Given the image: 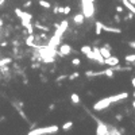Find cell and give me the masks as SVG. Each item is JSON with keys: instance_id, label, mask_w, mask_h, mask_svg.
I'll return each instance as SVG.
<instances>
[{"instance_id": "7c38bea8", "label": "cell", "mask_w": 135, "mask_h": 135, "mask_svg": "<svg viewBox=\"0 0 135 135\" xmlns=\"http://www.w3.org/2000/svg\"><path fill=\"white\" fill-rule=\"evenodd\" d=\"M103 33V22H96L95 23V34L100 35Z\"/></svg>"}, {"instance_id": "9a60e30c", "label": "cell", "mask_w": 135, "mask_h": 135, "mask_svg": "<svg viewBox=\"0 0 135 135\" xmlns=\"http://www.w3.org/2000/svg\"><path fill=\"white\" fill-rule=\"evenodd\" d=\"M70 100H72L73 104H80V96L77 93H72L70 95Z\"/></svg>"}, {"instance_id": "8fae6325", "label": "cell", "mask_w": 135, "mask_h": 135, "mask_svg": "<svg viewBox=\"0 0 135 135\" xmlns=\"http://www.w3.org/2000/svg\"><path fill=\"white\" fill-rule=\"evenodd\" d=\"M122 3H123V5L126 7L127 10H128V11H131V12L135 15V5H134V4H131V3L128 2V0H122Z\"/></svg>"}, {"instance_id": "cb8c5ba5", "label": "cell", "mask_w": 135, "mask_h": 135, "mask_svg": "<svg viewBox=\"0 0 135 135\" xmlns=\"http://www.w3.org/2000/svg\"><path fill=\"white\" fill-rule=\"evenodd\" d=\"M116 12L118 14H122V12H124V7H122V5H116Z\"/></svg>"}, {"instance_id": "4fadbf2b", "label": "cell", "mask_w": 135, "mask_h": 135, "mask_svg": "<svg viewBox=\"0 0 135 135\" xmlns=\"http://www.w3.org/2000/svg\"><path fill=\"white\" fill-rule=\"evenodd\" d=\"M114 74H115V70L112 69V66H108V68L104 70V76H107L108 78H114V77H115Z\"/></svg>"}, {"instance_id": "836d02e7", "label": "cell", "mask_w": 135, "mask_h": 135, "mask_svg": "<svg viewBox=\"0 0 135 135\" xmlns=\"http://www.w3.org/2000/svg\"><path fill=\"white\" fill-rule=\"evenodd\" d=\"M54 108H55V105H54V104H50V105H49V109H50V111H53Z\"/></svg>"}, {"instance_id": "1f68e13d", "label": "cell", "mask_w": 135, "mask_h": 135, "mask_svg": "<svg viewBox=\"0 0 135 135\" xmlns=\"http://www.w3.org/2000/svg\"><path fill=\"white\" fill-rule=\"evenodd\" d=\"M63 78H66V76H60V77L57 78V81H61V80H63Z\"/></svg>"}, {"instance_id": "d4e9b609", "label": "cell", "mask_w": 135, "mask_h": 135, "mask_svg": "<svg viewBox=\"0 0 135 135\" xmlns=\"http://www.w3.org/2000/svg\"><path fill=\"white\" fill-rule=\"evenodd\" d=\"M134 16H135V15H134V14H132L131 11H130V12H128V14H127L126 16H124V20H128V19H132Z\"/></svg>"}, {"instance_id": "7a4b0ae2", "label": "cell", "mask_w": 135, "mask_h": 135, "mask_svg": "<svg viewBox=\"0 0 135 135\" xmlns=\"http://www.w3.org/2000/svg\"><path fill=\"white\" fill-rule=\"evenodd\" d=\"M14 11H15V15L20 18V20H22V26L26 28V27L30 25V23H31V19H33V15L28 14V12H26V11H22L20 8H15Z\"/></svg>"}, {"instance_id": "52a82bcc", "label": "cell", "mask_w": 135, "mask_h": 135, "mask_svg": "<svg viewBox=\"0 0 135 135\" xmlns=\"http://www.w3.org/2000/svg\"><path fill=\"white\" fill-rule=\"evenodd\" d=\"M60 51L66 57V55H69L70 53L73 51V49H72V46H70V45H68V43H62V45L60 46Z\"/></svg>"}, {"instance_id": "30bf717a", "label": "cell", "mask_w": 135, "mask_h": 135, "mask_svg": "<svg viewBox=\"0 0 135 135\" xmlns=\"http://www.w3.org/2000/svg\"><path fill=\"white\" fill-rule=\"evenodd\" d=\"M99 50H100V54L103 55V57H104V60H105V58H108L109 55H112V54H111V50H109V49H107V47H104V46L99 47Z\"/></svg>"}, {"instance_id": "ac0fdd59", "label": "cell", "mask_w": 135, "mask_h": 135, "mask_svg": "<svg viewBox=\"0 0 135 135\" xmlns=\"http://www.w3.org/2000/svg\"><path fill=\"white\" fill-rule=\"evenodd\" d=\"M126 62H130V63H134L135 62V54H127L124 57Z\"/></svg>"}, {"instance_id": "ab89813d", "label": "cell", "mask_w": 135, "mask_h": 135, "mask_svg": "<svg viewBox=\"0 0 135 135\" xmlns=\"http://www.w3.org/2000/svg\"><path fill=\"white\" fill-rule=\"evenodd\" d=\"M132 97H135V91H134V93H132Z\"/></svg>"}, {"instance_id": "f546056e", "label": "cell", "mask_w": 135, "mask_h": 135, "mask_svg": "<svg viewBox=\"0 0 135 135\" xmlns=\"http://www.w3.org/2000/svg\"><path fill=\"white\" fill-rule=\"evenodd\" d=\"M31 3H33V0H28V2H26V3H25V7H30V5H31Z\"/></svg>"}, {"instance_id": "7402d4cb", "label": "cell", "mask_w": 135, "mask_h": 135, "mask_svg": "<svg viewBox=\"0 0 135 135\" xmlns=\"http://www.w3.org/2000/svg\"><path fill=\"white\" fill-rule=\"evenodd\" d=\"M72 65H73V66H80V65H81L80 58H73V60H72Z\"/></svg>"}, {"instance_id": "8d00e7d4", "label": "cell", "mask_w": 135, "mask_h": 135, "mask_svg": "<svg viewBox=\"0 0 135 135\" xmlns=\"http://www.w3.org/2000/svg\"><path fill=\"white\" fill-rule=\"evenodd\" d=\"M128 2H130L131 4H134V5H135V0H128Z\"/></svg>"}, {"instance_id": "484cf974", "label": "cell", "mask_w": 135, "mask_h": 135, "mask_svg": "<svg viewBox=\"0 0 135 135\" xmlns=\"http://www.w3.org/2000/svg\"><path fill=\"white\" fill-rule=\"evenodd\" d=\"M115 119H116L118 122H122V120H123V115H120V114H118V115L115 116Z\"/></svg>"}, {"instance_id": "ffe728a7", "label": "cell", "mask_w": 135, "mask_h": 135, "mask_svg": "<svg viewBox=\"0 0 135 135\" xmlns=\"http://www.w3.org/2000/svg\"><path fill=\"white\" fill-rule=\"evenodd\" d=\"M8 63H11V58H3V60H0V66H5V65H8Z\"/></svg>"}, {"instance_id": "f35d334b", "label": "cell", "mask_w": 135, "mask_h": 135, "mask_svg": "<svg viewBox=\"0 0 135 135\" xmlns=\"http://www.w3.org/2000/svg\"><path fill=\"white\" fill-rule=\"evenodd\" d=\"M132 107H134V108H135V100H134V101H132Z\"/></svg>"}, {"instance_id": "d6a6232c", "label": "cell", "mask_w": 135, "mask_h": 135, "mask_svg": "<svg viewBox=\"0 0 135 135\" xmlns=\"http://www.w3.org/2000/svg\"><path fill=\"white\" fill-rule=\"evenodd\" d=\"M31 68H33V69H37V68H39V63H34V65H31Z\"/></svg>"}, {"instance_id": "83f0119b", "label": "cell", "mask_w": 135, "mask_h": 135, "mask_svg": "<svg viewBox=\"0 0 135 135\" xmlns=\"http://www.w3.org/2000/svg\"><path fill=\"white\" fill-rule=\"evenodd\" d=\"M114 20H115V23H119V22H122V19H120V16H119V15H115Z\"/></svg>"}, {"instance_id": "8992f818", "label": "cell", "mask_w": 135, "mask_h": 135, "mask_svg": "<svg viewBox=\"0 0 135 135\" xmlns=\"http://www.w3.org/2000/svg\"><path fill=\"white\" fill-rule=\"evenodd\" d=\"M118 63H119V58L115 57V55H109L108 58L104 60V65H107V66H115Z\"/></svg>"}, {"instance_id": "d6986e66", "label": "cell", "mask_w": 135, "mask_h": 135, "mask_svg": "<svg viewBox=\"0 0 135 135\" xmlns=\"http://www.w3.org/2000/svg\"><path fill=\"white\" fill-rule=\"evenodd\" d=\"M35 27L39 28V30H42V31H45V33H49V31H50L49 27H47V26H42L41 23H35Z\"/></svg>"}, {"instance_id": "603a6c76", "label": "cell", "mask_w": 135, "mask_h": 135, "mask_svg": "<svg viewBox=\"0 0 135 135\" xmlns=\"http://www.w3.org/2000/svg\"><path fill=\"white\" fill-rule=\"evenodd\" d=\"M27 30V34H34V27H33V23H30V25L26 27Z\"/></svg>"}, {"instance_id": "ba28073f", "label": "cell", "mask_w": 135, "mask_h": 135, "mask_svg": "<svg viewBox=\"0 0 135 135\" xmlns=\"http://www.w3.org/2000/svg\"><path fill=\"white\" fill-rule=\"evenodd\" d=\"M103 31H105V33H112V34H120L122 30L118 28V27H112V26H107L103 23Z\"/></svg>"}, {"instance_id": "2e32d148", "label": "cell", "mask_w": 135, "mask_h": 135, "mask_svg": "<svg viewBox=\"0 0 135 135\" xmlns=\"http://www.w3.org/2000/svg\"><path fill=\"white\" fill-rule=\"evenodd\" d=\"M72 8L69 5H65V7H60V14H63V15H69Z\"/></svg>"}, {"instance_id": "277c9868", "label": "cell", "mask_w": 135, "mask_h": 135, "mask_svg": "<svg viewBox=\"0 0 135 135\" xmlns=\"http://www.w3.org/2000/svg\"><path fill=\"white\" fill-rule=\"evenodd\" d=\"M81 53H84L85 54V57L88 58V60H91V61H96V57H95V53H93V50H92V46H83L81 47Z\"/></svg>"}, {"instance_id": "f1b7e54d", "label": "cell", "mask_w": 135, "mask_h": 135, "mask_svg": "<svg viewBox=\"0 0 135 135\" xmlns=\"http://www.w3.org/2000/svg\"><path fill=\"white\" fill-rule=\"evenodd\" d=\"M128 46L131 47V49H135V41H131V42H128Z\"/></svg>"}, {"instance_id": "d590c367", "label": "cell", "mask_w": 135, "mask_h": 135, "mask_svg": "<svg viewBox=\"0 0 135 135\" xmlns=\"http://www.w3.org/2000/svg\"><path fill=\"white\" fill-rule=\"evenodd\" d=\"M5 120V116H0V122H4Z\"/></svg>"}, {"instance_id": "44dd1931", "label": "cell", "mask_w": 135, "mask_h": 135, "mask_svg": "<svg viewBox=\"0 0 135 135\" xmlns=\"http://www.w3.org/2000/svg\"><path fill=\"white\" fill-rule=\"evenodd\" d=\"M78 77H80V73H78V72H74V73H72V74H70L68 78H69L70 81H73V80H76V78H78Z\"/></svg>"}, {"instance_id": "4316f807", "label": "cell", "mask_w": 135, "mask_h": 135, "mask_svg": "<svg viewBox=\"0 0 135 135\" xmlns=\"http://www.w3.org/2000/svg\"><path fill=\"white\" fill-rule=\"evenodd\" d=\"M53 12H54V15L60 14V7H58V5H57V7H54V8H53Z\"/></svg>"}, {"instance_id": "9c48e42d", "label": "cell", "mask_w": 135, "mask_h": 135, "mask_svg": "<svg viewBox=\"0 0 135 135\" xmlns=\"http://www.w3.org/2000/svg\"><path fill=\"white\" fill-rule=\"evenodd\" d=\"M84 20H85V15L84 14H76L73 16V22H74V25H77V26H81L84 23Z\"/></svg>"}, {"instance_id": "3957f363", "label": "cell", "mask_w": 135, "mask_h": 135, "mask_svg": "<svg viewBox=\"0 0 135 135\" xmlns=\"http://www.w3.org/2000/svg\"><path fill=\"white\" fill-rule=\"evenodd\" d=\"M111 104H112V103H111V99L109 97H104V99L99 100L97 103H95V104H93V109L95 111H103V109L108 108Z\"/></svg>"}, {"instance_id": "5b68a950", "label": "cell", "mask_w": 135, "mask_h": 135, "mask_svg": "<svg viewBox=\"0 0 135 135\" xmlns=\"http://www.w3.org/2000/svg\"><path fill=\"white\" fill-rule=\"evenodd\" d=\"M96 134L97 135H109V130L108 126L103 122H97V127H96Z\"/></svg>"}, {"instance_id": "e575fe53", "label": "cell", "mask_w": 135, "mask_h": 135, "mask_svg": "<svg viewBox=\"0 0 135 135\" xmlns=\"http://www.w3.org/2000/svg\"><path fill=\"white\" fill-rule=\"evenodd\" d=\"M104 47H107V49H109V50L112 49V47H111V45H108V43H105V45H104Z\"/></svg>"}, {"instance_id": "74e56055", "label": "cell", "mask_w": 135, "mask_h": 135, "mask_svg": "<svg viewBox=\"0 0 135 135\" xmlns=\"http://www.w3.org/2000/svg\"><path fill=\"white\" fill-rule=\"evenodd\" d=\"M2 4H4V0H0V5H2Z\"/></svg>"}, {"instance_id": "5bb4252c", "label": "cell", "mask_w": 135, "mask_h": 135, "mask_svg": "<svg viewBox=\"0 0 135 135\" xmlns=\"http://www.w3.org/2000/svg\"><path fill=\"white\" fill-rule=\"evenodd\" d=\"M38 4L41 5V7H43V8H46V10H50L51 8V4L47 2V0H39Z\"/></svg>"}, {"instance_id": "6da1fadb", "label": "cell", "mask_w": 135, "mask_h": 135, "mask_svg": "<svg viewBox=\"0 0 135 135\" xmlns=\"http://www.w3.org/2000/svg\"><path fill=\"white\" fill-rule=\"evenodd\" d=\"M60 130L58 126H47V127H39V128H34L28 131V135H50V134H55Z\"/></svg>"}, {"instance_id": "4dcf8cb0", "label": "cell", "mask_w": 135, "mask_h": 135, "mask_svg": "<svg viewBox=\"0 0 135 135\" xmlns=\"http://www.w3.org/2000/svg\"><path fill=\"white\" fill-rule=\"evenodd\" d=\"M131 84H132V86H134V89H135V77H132V78H131Z\"/></svg>"}, {"instance_id": "e0dca14e", "label": "cell", "mask_w": 135, "mask_h": 135, "mask_svg": "<svg viewBox=\"0 0 135 135\" xmlns=\"http://www.w3.org/2000/svg\"><path fill=\"white\" fill-rule=\"evenodd\" d=\"M72 127H73V122L69 120V122H66V123L62 124V130H63V131H69L70 128H72Z\"/></svg>"}, {"instance_id": "60d3db41", "label": "cell", "mask_w": 135, "mask_h": 135, "mask_svg": "<svg viewBox=\"0 0 135 135\" xmlns=\"http://www.w3.org/2000/svg\"><path fill=\"white\" fill-rule=\"evenodd\" d=\"M91 2H93V3H95V0H91Z\"/></svg>"}]
</instances>
